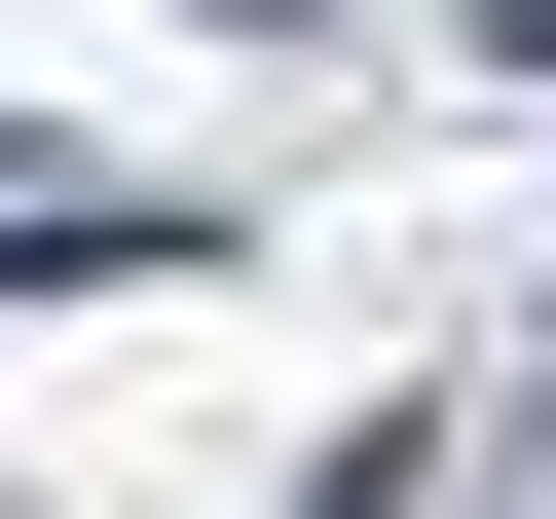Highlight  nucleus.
Returning a JSON list of instances; mask_svg holds the SVG:
<instances>
[{
    "instance_id": "1",
    "label": "nucleus",
    "mask_w": 556,
    "mask_h": 519,
    "mask_svg": "<svg viewBox=\"0 0 556 519\" xmlns=\"http://www.w3.org/2000/svg\"><path fill=\"white\" fill-rule=\"evenodd\" d=\"M482 75H556V0H482Z\"/></svg>"
}]
</instances>
